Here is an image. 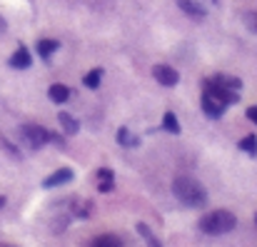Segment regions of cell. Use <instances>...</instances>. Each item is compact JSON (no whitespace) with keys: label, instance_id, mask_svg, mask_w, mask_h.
<instances>
[{"label":"cell","instance_id":"cell-1","mask_svg":"<svg viewBox=\"0 0 257 247\" xmlns=\"http://www.w3.org/2000/svg\"><path fill=\"white\" fill-rule=\"evenodd\" d=\"M172 195L185 207H205V202H207V190L202 187V182H197L195 177H187V175H180L172 180Z\"/></svg>","mask_w":257,"mask_h":247},{"label":"cell","instance_id":"cell-2","mask_svg":"<svg viewBox=\"0 0 257 247\" xmlns=\"http://www.w3.org/2000/svg\"><path fill=\"white\" fill-rule=\"evenodd\" d=\"M235 225H237V217L230 210H215V212H207L200 220V230L205 235H212V237H220V235L232 232Z\"/></svg>","mask_w":257,"mask_h":247},{"label":"cell","instance_id":"cell-3","mask_svg":"<svg viewBox=\"0 0 257 247\" xmlns=\"http://www.w3.org/2000/svg\"><path fill=\"white\" fill-rule=\"evenodd\" d=\"M20 135L33 150H40L45 143H50V130H45L43 125H23Z\"/></svg>","mask_w":257,"mask_h":247},{"label":"cell","instance_id":"cell-4","mask_svg":"<svg viewBox=\"0 0 257 247\" xmlns=\"http://www.w3.org/2000/svg\"><path fill=\"white\" fill-rule=\"evenodd\" d=\"M205 92H210L212 97H217V100L225 102V105H232V102L240 100V92H237V90L222 87L220 82H215V80H205Z\"/></svg>","mask_w":257,"mask_h":247},{"label":"cell","instance_id":"cell-5","mask_svg":"<svg viewBox=\"0 0 257 247\" xmlns=\"http://www.w3.org/2000/svg\"><path fill=\"white\" fill-rule=\"evenodd\" d=\"M153 75H155V80L160 82V85H165V87H172V85L180 82V73L175 68H170V65H165V63L155 65L153 68Z\"/></svg>","mask_w":257,"mask_h":247},{"label":"cell","instance_id":"cell-6","mask_svg":"<svg viewBox=\"0 0 257 247\" xmlns=\"http://www.w3.org/2000/svg\"><path fill=\"white\" fill-rule=\"evenodd\" d=\"M225 102H220L217 97H212L210 92H202V110H205V115L207 117H212V120H217V117H222L225 115Z\"/></svg>","mask_w":257,"mask_h":247},{"label":"cell","instance_id":"cell-7","mask_svg":"<svg viewBox=\"0 0 257 247\" xmlns=\"http://www.w3.org/2000/svg\"><path fill=\"white\" fill-rule=\"evenodd\" d=\"M33 65V55L28 53V48H18L13 55H10V68H15V70H28Z\"/></svg>","mask_w":257,"mask_h":247},{"label":"cell","instance_id":"cell-8","mask_svg":"<svg viewBox=\"0 0 257 247\" xmlns=\"http://www.w3.org/2000/svg\"><path fill=\"white\" fill-rule=\"evenodd\" d=\"M73 180V170H68V167H63V170H55L50 177H45L43 180V187H58V185H65V182H70Z\"/></svg>","mask_w":257,"mask_h":247},{"label":"cell","instance_id":"cell-9","mask_svg":"<svg viewBox=\"0 0 257 247\" xmlns=\"http://www.w3.org/2000/svg\"><path fill=\"white\" fill-rule=\"evenodd\" d=\"M95 182H97V190H100V192H110V190L115 187V175H112V170H110V167H100L97 175H95Z\"/></svg>","mask_w":257,"mask_h":247},{"label":"cell","instance_id":"cell-10","mask_svg":"<svg viewBox=\"0 0 257 247\" xmlns=\"http://www.w3.org/2000/svg\"><path fill=\"white\" fill-rule=\"evenodd\" d=\"M177 5H180V10H182L185 15H190V18H195V20H202V18L207 15V10H205L197 0H177Z\"/></svg>","mask_w":257,"mask_h":247},{"label":"cell","instance_id":"cell-11","mask_svg":"<svg viewBox=\"0 0 257 247\" xmlns=\"http://www.w3.org/2000/svg\"><path fill=\"white\" fill-rule=\"evenodd\" d=\"M48 97H50L53 102L63 105V102H68V97H70V87H68V85H60V82H55V85H50V90H48Z\"/></svg>","mask_w":257,"mask_h":247},{"label":"cell","instance_id":"cell-12","mask_svg":"<svg viewBox=\"0 0 257 247\" xmlns=\"http://www.w3.org/2000/svg\"><path fill=\"white\" fill-rule=\"evenodd\" d=\"M58 48H60V43H58V40H48V38H45V40H40V43L35 45V50H38V55H40L43 60H48Z\"/></svg>","mask_w":257,"mask_h":247},{"label":"cell","instance_id":"cell-13","mask_svg":"<svg viewBox=\"0 0 257 247\" xmlns=\"http://www.w3.org/2000/svg\"><path fill=\"white\" fill-rule=\"evenodd\" d=\"M58 120H60V125H63V130H65L68 135H75V133L80 130V122H78L73 115H68V112H60Z\"/></svg>","mask_w":257,"mask_h":247},{"label":"cell","instance_id":"cell-14","mask_svg":"<svg viewBox=\"0 0 257 247\" xmlns=\"http://www.w3.org/2000/svg\"><path fill=\"white\" fill-rule=\"evenodd\" d=\"M90 247H125V245H122V240L117 235H100V237L92 240Z\"/></svg>","mask_w":257,"mask_h":247},{"label":"cell","instance_id":"cell-15","mask_svg":"<svg viewBox=\"0 0 257 247\" xmlns=\"http://www.w3.org/2000/svg\"><path fill=\"white\" fill-rule=\"evenodd\" d=\"M138 232H140V235L145 237V242H148L150 247H163V242H160V240H158V237H155V235L150 232V227H148L145 222H138Z\"/></svg>","mask_w":257,"mask_h":247},{"label":"cell","instance_id":"cell-16","mask_svg":"<svg viewBox=\"0 0 257 247\" xmlns=\"http://www.w3.org/2000/svg\"><path fill=\"white\" fill-rule=\"evenodd\" d=\"M163 128H165L168 133H172V135H177V133H180V122H177L175 112H170V110H168V112L163 115Z\"/></svg>","mask_w":257,"mask_h":247},{"label":"cell","instance_id":"cell-17","mask_svg":"<svg viewBox=\"0 0 257 247\" xmlns=\"http://www.w3.org/2000/svg\"><path fill=\"white\" fill-rule=\"evenodd\" d=\"M212 80L220 82L222 87H230V90H240V87H242V80H240V78H230V75H215Z\"/></svg>","mask_w":257,"mask_h":247},{"label":"cell","instance_id":"cell-18","mask_svg":"<svg viewBox=\"0 0 257 247\" xmlns=\"http://www.w3.org/2000/svg\"><path fill=\"white\" fill-rule=\"evenodd\" d=\"M237 148H240L242 153H247V155H257V138H255V135H247V138H242Z\"/></svg>","mask_w":257,"mask_h":247},{"label":"cell","instance_id":"cell-19","mask_svg":"<svg viewBox=\"0 0 257 247\" xmlns=\"http://www.w3.org/2000/svg\"><path fill=\"white\" fill-rule=\"evenodd\" d=\"M100 78H102V70H100V68H95V70H90L85 78H83V82H85V87L95 90V87L100 85Z\"/></svg>","mask_w":257,"mask_h":247},{"label":"cell","instance_id":"cell-20","mask_svg":"<svg viewBox=\"0 0 257 247\" xmlns=\"http://www.w3.org/2000/svg\"><path fill=\"white\" fill-rule=\"evenodd\" d=\"M242 20H245L247 30H252V33H257V10H247V13L242 15Z\"/></svg>","mask_w":257,"mask_h":247},{"label":"cell","instance_id":"cell-21","mask_svg":"<svg viewBox=\"0 0 257 247\" xmlns=\"http://www.w3.org/2000/svg\"><path fill=\"white\" fill-rule=\"evenodd\" d=\"M117 140H120V145H138V138H130L127 128H120L117 130Z\"/></svg>","mask_w":257,"mask_h":247},{"label":"cell","instance_id":"cell-22","mask_svg":"<svg viewBox=\"0 0 257 247\" xmlns=\"http://www.w3.org/2000/svg\"><path fill=\"white\" fill-rule=\"evenodd\" d=\"M247 120H252V122L257 125V107L255 105H252V107H247Z\"/></svg>","mask_w":257,"mask_h":247},{"label":"cell","instance_id":"cell-23","mask_svg":"<svg viewBox=\"0 0 257 247\" xmlns=\"http://www.w3.org/2000/svg\"><path fill=\"white\" fill-rule=\"evenodd\" d=\"M3 205H5V197H3V195H0V207H3Z\"/></svg>","mask_w":257,"mask_h":247},{"label":"cell","instance_id":"cell-24","mask_svg":"<svg viewBox=\"0 0 257 247\" xmlns=\"http://www.w3.org/2000/svg\"><path fill=\"white\" fill-rule=\"evenodd\" d=\"M255 222H257V215H255Z\"/></svg>","mask_w":257,"mask_h":247}]
</instances>
